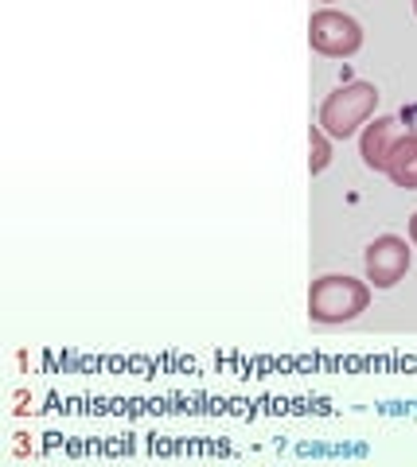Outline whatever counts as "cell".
<instances>
[{
	"label": "cell",
	"instance_id": "obj_1",
	"mask_svg": "<svg viewBox=\"0 0 417 467\" xmlns=\"http://www.w3.org/2000/svg\"><path fill=\"white\" fill-rule=\"evenodd\" d=\"M370 308V281H359L348 273H324L308 288V319L324 327L351 324L355 316Z\"/></svg>",
	"mask_w": 417,
	"mask_h": 467
},
{
	"label": "cell",
	"instance_id": "obj_2",
	"mask_svg": "<svg viewBox=\"0 0 417 467\" xmlns=\"http://www.w3.org/2000/svg\"><path fill=\"white\" fill-rule=\"evenodd\" d=\"M379 109V90H375V82H343L339 90H332L324 101H320V125L332 140H348L355 137L359 129H363L370 117H375Z\"/></svg>",
	"mask_w": 417,
	"mask_h": 467
},
{
	"label": "cell",
	"instance_id": "obj_3",
	"mask_svg": "<svg viewBox=\"0 0 417 467\" xmlns=\"http://www.w3.org/2000/svg\"><path fill=\"white\" fill-rule=\"evenodd\" d=\"M308 47L324 58H351L363 47V24L332 5L316 8L308 20Z\"/></svg>",
	"mask_w": 417,
	"mask_h": 467
},
{
	"label": "cell",
	"instance_id": "obj_4",
	"mask_svg": "<svg viewBox=\"0 0 417 467\" xmlns=\"http://www.w3.org/2000/svg\"><path fill=\"white\" fill-rule=\"evenodd\" d=\"M410 257H413V242L398 238V234H379L363 250V269H367L370 288H379V292L394 288L410 273Z\"/></svg>",
	"mask_w": 417,
	"mask_h": 467
},
{
	"label": "cell",
	"instance_id": "obj_5",
	"mask_svg": "<svg viewBox=\"0 0 417 467\" xmlns=\"http://www.w3.org/2000/svg\"><path fill=\"white\" fill-rule=\"evenodd\" d=\"M398 137H401L398 117H379L375 113L363 129H359V156H363V164L370 171H386V160H391Z\"/></svg>",
	"mask_w": 417,
	"mask_h": 467
},
{
	"label": "cell",
	"instance_id": "obj_6",
	"mask_svg": "<svg viewBox=\"0 0 417 467\" xmlns=\"http://www.w3.org/2000/svg\"><path fill=\"white\" fill-rule=\"evenodd\" d=\"M386 180L401 192H417V133H401L391 160H386Z\"/></svg>",
	"mask_w": 417,
	"mask_h": 467
},
{
	"label": "cell",
	"instance_id": "obj_7",
	"mask_svg": "<svg viewBox=\"0 0 417 467\" xmlns=\"http://www.w3.org/2000/svg\"><path fill=\"white\" fill-rule=\"evenodd\" d=\"M328 164H332V137H328L320 125H312L308 129V171L320 175V171H328Z\"/></svg>",
	"mask_w": 417,
	"mask_h": 467
},
{
	"label": "cell",
	"instance_id": "obj_8",
	"mask_svg": "<svg viewBox=\"0 0 417 467\" xmlns=\"http://www.w3.org/2000/svg\"><path fill=\"white\" fill-rule=\"evenodd\" d=\"M406 230H410V242H413V250H417V211L410 214V226Z\"/></svg>",
	"mask_w": 417,
	"mask_h": 467
},
{
	"label": "cell",
	"instance_id": "obj_9",
	"mask_svg": "<svg viewBox=\"0 0 417 467\" xmlns=\"http://www.w3.org/2000/svg\"><path fill=\"white\" fill-rule=\"evenodd\" d=\"M413 16H417V0H413Z\"/></svg>",
	"mask_w": 417,
	"mask_h": 467
}]
</instances>
